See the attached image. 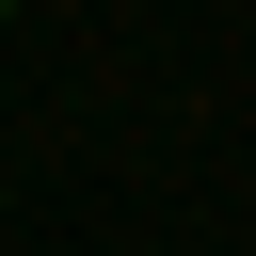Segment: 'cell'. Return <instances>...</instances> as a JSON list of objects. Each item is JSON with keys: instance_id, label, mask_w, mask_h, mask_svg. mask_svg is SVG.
Returning <instances> with one entry per match:
<instances>
[{"instance_id": "6da1fadb", "label": "cell", "mask_w": 256, "mask_h": 256, "mask_svg": "<svg viewBox=\"0 0 256 256\" xmlns=\"http://www.w3.org/2000/svg\"><path fill=\"white\" fill-rule=\"evenodd\" d=\"M0 16H16V0H0Z\"/></svg>"}]
</instances>
